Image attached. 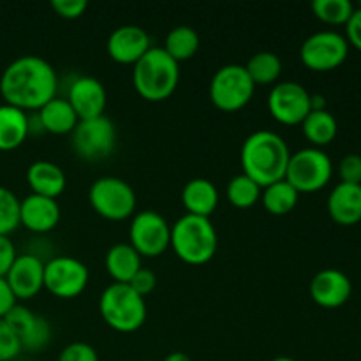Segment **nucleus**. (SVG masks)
I'll return each instance as SVG.
<instances>
[{"mask_svg":"<svg viewBox=\"0 0 361 361\" xmlns=\"http://www.w3.org/2000/svg\"><path fill=\"white\" fill-rule=\"evenodd\" d=\"M302 130L314 148H323L337 137L338 123L328 109H312L302 122Z\"/></svg>","mask_w":361,"mask_h":361,"instance_id":"obj_26","label":"nucleus"},{"mask_svg":"<svg viewBox=\"0 0 361 361\" xmlns=\"http://www.w3.org/2000/svg\"><path fill=\"white\" fill-rule=\"evenodd\" d=\"M180 83V63L162 48H150L133 69V85L150 102H162L175 94Z\"/></svg>","mask_w":361,"mask_h":361,"instance_id":"obj_3","label":"nucleus"},{"mask_svg":"<svg viewBox=\"0 0 361 361\" xmlns=\"http://www.w3.org/2000/svg\"><path fill=\"white\" fill-rule=\"evenodd\" d=\"M143 361H150V360H143Z\"/></svg>","mask_w":361,"mask_h":361,"instance_id":"obj_44","label":"nucleus"},{"mask_svg":"<svg viewBox=\"0 0 361 361\" xmlns=\"http://www.w3.org/2000/svg\"><path fill=\"white\" fill-rule=\"evenodd\" d=\"M16 303H18L16 298H14L9 286H7L6 279H0V319H4Z\"/></svg>","mask_w":361,"mask_h":361,"instance_id":"obj_40","label":"nucleus"},{"mask_svg":"<svg viewBox=\"0 0 361 361\" xmlns=\"http://www.w3.org/2000/svg\"><path fill=\"white\" fill-rule=\"evenodd\" d=\"M243 67L256 87L257 85H274L282 73V62L277 53L274 51L256 53Z\"/></svg>","mask_w":361,"mask_h":361,"instance_id":"obj_29","label":"nucleus"},{"mask_svg":"<svg viewBox=\"0 0 361 361\" xmlns=\"http://www.w3.org/2000/svg\"><path fill=\"white\" fill-rule=\"evenodd\" d=\"M289 157L291 152L282 136L271 130H256L243 141L240 162L243 175L264 189L279 180H284Z\"/></svg>","mask_w":361,"mask_h":361,"instance_id":"obj_2","label":"nucleus"},{"mask_svg":"<svg viewBox=\"0 0 361 361\" xmlns=\"http://www.w3.org/2000/svg\"><path fill=\"white\" fill-rule=\"evenodd\" d=\"M27 182L32 194L56 200L66 190L67 176L59 164L49 161H35L27 169Z\"/></svg>","mask_w":361,"mask_h":361,"instance_id":"obj_21","label":"nucleus"},{"mask_svg":"<svg viewBox=\"0 0 361 361\" xmlns=\"http://www.w3.org/2000/svg\"><path fill=\"white\" fill-rule=\"evenodd\" d=\"M116 130L108 116L92 120H80L71 133V143L78 157L85 161H102L115 148Z\"/></svg>","mask_w":361,"mask_h":361,"instance_id":"obj_11","label":"nucleus"},{"mask_svg":"<svg viewBox=\"0 0 361 361\" xmlns=\"http://www.w3.org/2000/svg\"><path fill=\"white\" fill-rule=\"evenodd\" d=\"M23 351L13 328L6 319H0V361H13Z\"/></svg>","mask_w":361,"mask_h":361,"instance_id":"obj_33","label":"nucleus"},{"mask_svg":"<svg viewBox=\"0 0 361 361\" xmlns=\"http://www.w3.org/2000/svg\"><path fill=\"white\" fill-rule=\"evenodd\" d=\"M162 361H192V360H190V356L185 355V353L175 351V353H169V355Z\"/></svg>","mask_w":361,"mask_h":361,"instance_id":"obj_42","label":"nucleus"},{"mask_svg":"<svg viewBox=\"0 0 361 361\" xmlns=\"http://www.w3.org/2000/svg\"><path fill=\"white\" fill-rule=\"evenodd\" d=\"M4 279L16 302L32 300L44 289V261L35 254H18Z\"/></svg>","mask_w":361,"mask_h":361,"instance_id":"obj_15","label":"nucleus"},{"mask_svg":"<svg viewBox=\"0 0 361 361\" xmlns=\"http://www.w3.org/2000/svg\"><path fill=\"white\" fill-rule=\"evenodd\" d=\"M309 291L314 303L323 309H338L351 298L353 284L344 271L324 268L314 275Z\"/></svg>","mask_w":361,"mask_h":361,"instance_id":"obj_17","label":"nucleus"},{"mask_svg":"<svg viewBox=\"0 0 361 361\" xmlns=\"http://www.w3.org/2000/svg\"><path fill=\"white\" fill-rule=\"evenodd\" d=\"M56 361H99V355L87 342H73L60 351Z\"/></svg>","mask_w":361,"mask_h":361,"instance_id":"obj_34","label":"nucleus"},{"mask_svg":"<svg viewBox=\"0 0 361 361\" xmlns=\"http://www.w3.org/2000/svg\"><path fill=\"white\" fill-rule=\"evenodd\" d=\"M166 53L175 60L176 63L187 62L192 59L200 49V35L189 25H178V27L171 28L166 35L164 46H162Z\"/></svg>","mask_w":361,"mask_h":361,"instance_id":"obj_27","label":"nucleus"},{"mask_svg":"<svg viewBox=\"0 0 361 361\" xmlns=\"http://www.w3.org/2000/svg\"><path fill=\"white\" fill-rule=\"evenodd\" d=\"M217 245V231L210 219L185 214L171 226L169 247L183 263L192 267L207 264L214 259Z\"/></svg>","mask_w":361,"mask_h":361,"instance_id":"obj_4","label":"nucleus"},{"mask_svg":"<svg viewBox=\"0 0 361 361\" xmlns=\"http://www.w3.org/2000/svg\"><path fill=\"white\" fill-rule=\"evenodd\" d=\"M16 257L18 252L13 240L9 236H0V279L6 277Z\"/></svg>","mask_w":361,"mask_h":361,"instance_id":"obj_38","label":"nucleus"},{"mask_svg":"<svg viewBox=\"0 0 361 361\" xmlns=\"http://www.w3.org/2000/svg\"><path fill=\"white\" fill-rule=\"evenodd\" d=\"M312 13L317 20L326 25L341 27L349 21L355 13V6L349 0H314Z\"/></svg>","mask_w":361,"mask_h":361,"instance_id":"obj_31","label":"nucleus"},{"mask_svg":"<svg viewBox=\"0 0 361 361\" xmlns=\"http://www.w3.org/2000/svg\"><path fill=\"white\" fill-rule=\"evenodd\" d=\"M87 0H53L51 9L63 20H76L81 18L87 11Z\"/></svg>","mask_w":361,"mask_h":361,"instance_id":"obj_36","label":"nucleus"},{"mask_svg":"<svg viewBox=\"0 0 361 361\" xmlns=\"http://www.w3.org/2000/svg\"><path fill=\"white\" fill-rule=\"evenodd\" d=\"M106 48H108V55L116 63L134 66L152 46L145 28L137 25H122L109 34Z\"/></svg>","mask_w":361,"mask_h":361,"instance_id":"obj_18","label":"nucleus"},{"mask_svg":"<svg viewBox=\"0 0 361 361\" xmlns=\"http://www.w3.org/2000/svg\"><path fill=\"white\" fill-rule=\"evenodd\" d=\"M104 267L116 284H129L141 268V256L130 243H115L106 252Z\"/></svg>","mask_w":361,"mask_h":361,"instance_id":"obj_25","label":"nucleus"},{"mask_svg":"<svg viewBox=\"0 0 361 361\" xmlns=\"http://www.w3.org/2000/svg\"><path fill=\"white\" fill-rule=\"evenodd\" d=\"M310 106H312V109H326V101L319 94L310 95Z\"/></svg>","mask_w":361,"mask_h":361,"instance_id":"obj_41","label":"nucleus"},{"mask_svg":"<svg viewBox=\"0 0 361 361\" xmlns=\"http://www.w3.org/2000/svg\"><path fill=\"white\" fill-rule=\"evenodd\" d=\"M37 118L42 130L49 134H56V136L71 134L76 129L78 122H80L73 106L63 97H53L51 101L46 102L37 111Z\"/></svg>","mask_w":361,"mask_h":361,"instance_id":"obj_23","label":"nucleus"},{"mask_svg":"<svg viewBox=\"0 0 361 361\" xmlns=\"http://www.w3.org/2000/svg\"><path fill=\"white\" fill-rule=\"evenodd\" d=\"M298 190L289 185L286 180H279V182L264 187L263 192H261V200H263L267 212L271 215H277V217L291 214L298 204Z\"/></svg>","mask_w":361,"mask_h":361,"instance_id":"obj_28","label":"nucleus"},{"mask_svg":"<svg viewBox=\"0 0 361 361\" xmlns=\"http://www.w3.org/2000/svg\"><path fill=\"white\" fill-rule=\"evenodd\" d=\"M129 286L137 293V295L145 298V296H148L155 289V286H157V277H155V274L152 270L141 267L140 270H137V274L130 279Z\"/></svg>","mask_w":361,"mask_h":361,"instance_id":"obj_37","label":"nucleus"},{"mask_svg":"<svg viewBox=\"0 0 361 361\" xmlns=\"http://www.w3.org/2000/svg\"><path fill=\"white\" fill-rule=\"evenodd\" d=\"M30 133V118L25 111L9 104H0V152L16 150Z\"/></svg>","mask_w":361,"mask_h":361,"instance_id":"obj_24","label":"nucleus"},{"mask_svg":"<svg viewBox=\"0 0 361 361\" xmlns=\"http://www.w3.org/2000/svg\"><path fill=\"white\" fill-rule=\"evenodd\" d=\"M104 323L118 334H134L147 321V303L129 284H109L99 298Z\"/></svg>","mask_w":361,"mask_h":361,"instance_id":"obj_5","label":"nucleus"},{"mask_svg":"<svg viewBox=\"0 0 361 361\" xmlns=\"http://www.w3.org/2000/svg\"><path fill=\"white\" fill-rule=\"evenodd\" d=\"M349 42L335 30H321L309 35L300 48V60L314 73H330L348 60Z\"/></svg>","mask_w":361,"mask_h":361,"instance_id":"obj_9","label":"nucleus"},{"mask_svg":"<svg viewBox=\"0 0 361 361\" xmlns=\"http://www.w3.org/2000/svg\"><path fill=\"white\" fill-rule=\"evenodd\" d=\"M358 7H361V2H360V6H358Z\"/></svg>","mask_w":361,"mask_h":361,"instance_id":"obj_45","label":"nucleus"},{"mask_svg":"<svg viewBox=\"0 0 361 361\" xmlns=\"http://www.w3.org/2000/svg\"><path fill=\"white\" fill-rule=\"evenodd\" d=\"M87 264L71 256H56L44 263V289L60 300H73L87 289Z\"/></svg>","mask_w":361,"mask_h":361,"instance_id":"obj_12","label":"nucleus"},{"mask_svg":"<svg viewBox=\"0 0 361 361\" xmlns=\"http://www.w3.org/2000/svg\"><path fill=\"white\" fill-rule=\"evenodd\" d=\"M338 176L342 183L361 185V155L348 154L338 164Z\"/></svg>","mask_w":361,"mask_h":361,"instance_id":"obj_35","label":"nucleus"},{"mask_svg":"<svg viewBox=\"0 0 361 361\" xmlns=\"http://www.w3.org/2000/svg\"><path fill=\"white\" fill-rule=\"evenodd\" d=\"M261 192L263 189L252 178L242 173L229 180L226 197L235 208H250L261 200Z\"/></svg>","mask_w":361,"mask_h":361,"instance_id":"obj_30","label":"nucleus"},{"mask_svg":"<svg viewBox=\"0 0 361 361\" xmlns=\"http://www.w3.org/2000/svg\"><path fill=\"white\" fill-rule=\"evenodd\" d=\"M171 226L155 210H143L133 215L129 243L141 257H159L169 249Z\"/></svg>","mask_w":361,"mask_h":361,"instance_id":"obj_10","label":"nucleus"},{"mask_svg":"<svg viewBox=\"0 0 361 361\" xmlns=\"http://www.w3.org/2000/svg\"><path fill=\"white\" fill-rule=\"evenodd\" d=\"M20 226V200L13 190L0 185V236H9Z\"/></svg>","mask_w":361,"mask_h":361,"instance_id":"obj_32","label":"nucleus"},{"mask_svg":"<svg viewBox=\"0 0 361 361\" xmlns=\"http://www.w3.org/2000/svg\"><path fill=\"white\" fill-rule=\"evenodd\" d=\"M60 221V207L56 200L51 197L28 194L20 201V226H25L28 231L49 233L56 228Z\"/></svg>","mask_w":361,"mask_h":361,"instance_id":"obj_19","label":"nucleus"},{"mask_svg":"<svg viewBox=\"0 0 361 361\" xmlns=\"http://www.w3.org/2000/svg\"><path fill=\"white\" fill-rule=\"evenodd\" d=\"M182 204L189 215L210 219L219 204L217 187L207 178L189 180L182 189Z\"/></svg>","mask_w":361,"mask_h":361,"instance_id":"obj_22","label":"nucleus"},{"mask_svg":"<svg viewBox=\"0 0 361 361\" xmlns=\"http://www.w3.org/2000/svg\"><path fill=\"white\" fill-rule=\"evenodd\" d=\"M334 176V164L328 154L321 148H302L291 154L284 180L295 187L298 194L317 192L330 183Z\"/></svg>","mask_w":361,"mask_h":361,"instance_id":"obj_6","label":"nucleus"},{"mask_svg":"<svg viewBox=\"0 0 361 361\" xmlns=\"http://www.w3.org/2000/svg\"><path fill=\"white\" fill-rule=\"evenodd\" d=\"M310 92L296 81H282L274 85L268 94V111L282 126H302L312 106Z\"/></svg>","mask_w":361,"mask_h":361,"instance_id":"obj_13","label":"nucleus"},{"mask_svg":"<svg viewBox=\"0 0 361 361\" xmlns=\"http://www.w3.org/2000/svg\"><path fill=\"white\" fill-rule=\"evenodd\" d=\"M326 208L338 226H356L361 221V185L337 183L328 196Z\"/></svg>","mask_w":361,"mask_h":361,"instance_id":"obj_20","label":"nucleus"},{"mask_svg":"<svg viewBox=\"0 0 361 361\" xmlns=\"http://www.w3.org/2000/svg\"><path fill=\"white\" fill-rule=\"evenodd\" d=\"M270 361H296V360L289 358V356H277V358H274V360H270Z\"/></svg>","mask_w":361,"mask_h":361,"instance_id":"obj_43","label":"nucleus"},{"mask_svg":"<svg viewBox=\"0 0 361 361\" xmlns=\"http://www.w3.org/2000/svg\"><path fill=\"white\" fill-rule=\"evenodd\" d=\"M88 201L97 215L106 221L120 222L133 217L136 212V192L118 176H102L92 183Z\"/></svg>","mask_w":361,"mask_h":361,"instance_id":"obj_7","label":"nucleus"},{"mask_svg":"<svg viewBox=\"0 0 361 361\" xmlns=\"http://www.w3.org/2000/svg\"><path fill=\"white\" fill-rule=\"evenodd\" d=\"M59 78L46 59L23 55L14 59L0 76V95L4 102L21 111H39L56 97Z\"/></svg>","mask_w":361,"mask_h":361,"instance_id":"obj_1","label":"nucleus"},{"mask_svg":"<svg viewBox=\"0 0 361 361\" xmlns=\"http://www.w3.org/2000/svg\"><path fill=\"white\" fill-rule=\"evenodd\" d=\"M4 319L13 328L21 349L25 351L39 353L51 341V326H49L48 319L32 312L28 307L16 303Z\"/></svg>","mask_w":361,"mask_h":361,"instance_id":"obj_14","label":"nucleus"},{"mask_svg":"<svg viewBox=\"0 0 361 361\" xmlns=\"http://www.w3.org/2000/svg\"><path fill=\"white\" fill-rule=\"evenodd\" d=\"M345 41L349 46H355L358 51H361V7H355V13L345 23Z\"/></svg>","mask_w":361,"mask_h":361,"instance_id":"obj_39","label":"nucleus"},{"mask_svg":"<svg viewBox=\"0 0 361 361\" xmlns=\"http://www.w3.org/2000/svg\"><path fill=\"white\" fill-rule=\"evenodd\" d=\"M67 101L73 106L74 113L80 120H92L104 116L108 94L97 78L80 76L71 83L67 92Z\"/></svg>","mask_w":361,"mask_h":361,"instance_id":"obj_16","label":"nucleus"},{"mask_svg":"<svg viewBox=\"0 0 361 361\" xmlns=\"http://www.w3.org/2000/svg\"><path fill=\"white\" fill-rule=\"evenodd\" d=\"M254 92L256 85L247 74L245 67L238 63H228L217 69L208 88L214 106L224 113H235L245 108L252 101Z\"/></svg>","mask_w":361,"mask_h":361,"instance_id":"obj_8","label":"nucleus"}]
</instances>
